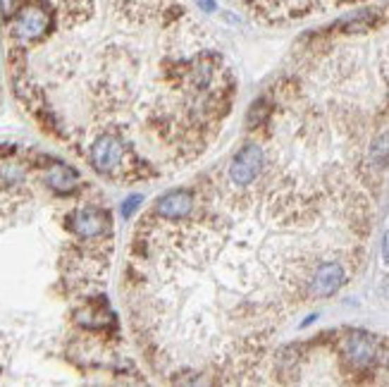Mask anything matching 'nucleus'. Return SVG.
<instances>
[{
  "instance_id": "nucleus-1",
  "label": "nucleus",
  "mask_w": 389,
  "mask_h": 387,
  "mask_svg": "<svg viewBox=\"0 0 389 387\" xmlns=\"http://www.w3.org/2000/svg\"><path fill=\"white\" fill-rule=\"evenodd\" d=\"M50 29V15L39 5H27L17 12L15 22H12V34L15 39H20L24 43L29 41H39L41 36H46V31Z\"/></svg>"
},
{
  "instance_id": "nucleus-5",
  "label": "nucleus",
  "mask_w": 389,
  "mask_h": 387,
  "mask_svg": "<svg viewBox=\"0 0 389 387\" xmlns=\"http://www.w3.org/2000/svg\"><path fill=\"white\" fill-rule=\"evenodd\" d=\"M344 357L354 368H370L375 364V357H378V347H375V340L366 333H351L347 340H344Z\"/></svg>"
},
{
  "instance_id": "nucleus-4",
  "label": "nucleus",
  "mask_w": 389,
  "mask_h": 387,
  "mask_svg": "<svg viewBox=\"0 0 389 387\" xmlns=\"http://www.w3.org/2000/svg\"><path fill=\"white\" fill-rule=\"evenodd\" d=\"M124 160V146L117 136L112 134H103L93 141L91 146V163L98 172L103 174H112L115 170H120Z\"/></svg>"
},
{
  "instance_id": "nucleus-8",
  "label": "nucleus",
  "mask_w": 389,
  "mask_h": 387,
  "mask_svg": "<svg viewBox=\"0 0 389 387\" xmlns=\"http://www.w3.org/2000/svg\"><path fill=\"white\" fill-rule=\"evenodd\" d=\"M46 179L55 191H62V194L72 191L74 186H77V172H74L72 167L62 165V163H55L53 167H50Z\"/></svg>"
},
{
  "instance_id": "nucleus-2",
  "label": "nucleus",
  "mask_w": 389,
  "mask_h": 387,
  "mask_svg": "<svg viewBox=\"0 0 389 387\" xmlns=\"http://www.w3.org/2000/svg\"><path fill=\"white\" fill-rule=\"evenodd\" d=\"M70 230L81 239H96L110 227V213L96 206H84L70 213Z\"/></svg>"
},
{
  "instance_id": "nucleus-7",
  "label": "nucleus",
  "mask_w": 389,
  "mask_h": 387,
  "mask_svg": "<svg viewBox=\"0 0 389 387\" xmlns=\"http://www.w3.org/2000/svg\"><path fill=\"white\" fill-rule=\"evenodd\" d=\"M193 208V196L186 189H172L167 194H162L155 203V213L165 220H184Z\"/></svg>"
},
{
  "instance_id": "nucleus-14",
  "label": "nucleus",
  "mask_w": 389,
  "mask_h": 387,
  "mask_svg": "<svg viewBox=\"0 0 389 387\" xmlns=\"http://www.w3.org/2000/svg\"><path fill=\"white\" fill-rule=\"evenodd\" d=\"M198 5H201V8H203L205 12H213V10H215V3H213V0H198Z\"/></svg>"
},
{
  "instance_id": "nucleus-6",
  "label": "nucleus",
  "mask_w": 389,
  "mask_h": 387,
  "mask_svg": "<svg viewBox=\"0 0 389 387\" xmlns=\"http://www.w3.org/2000/svg\"><path fill=\"white\" fill-rule=\"evenodd\" d=\"M344 280H347V273H344L342 263H337V261L323 263L311 280V294L313 297H332L344 285Z\"/></svg>"
},
{
  "instance_id": "nucleus-10",
  "label": "nucleus",
  "mask_w": 389,
  "mask_h": 387,
  "mask_svg": "<svg viewBox=\"0 0 389 387\" xmlns=\"http://www.w3.org/2000/svg\"><path fill=\"white\" fill-rule=\"evenodd\" d=\"M268 112H270V108H268L265 101H256L253 108H251V112H249V127H258V124L268 117Z\"/></svg>"
},
{
  "instance_id": "nucleus-11",
  "label": "nucleus",
  "mask_w": 389,
  "mask_h": 387,
  "mask_svg": "<svg viewBox=\"0 0 389 387\" xmlns=\"http://www.w3.org/2000/svg\"><path fill=\"white\" fill-rule=\"evenodd\" d=\"M139 203H141V196H139V194L129 196L127 201L122 203V215H124V218H131V213H134V210L139 208Z\"/></svg>"
},
{
  "instance_id": "nucleus-3",
  "label": "nucleus",
  "mask_w": 389,
  "mask_h": 387,
  "mask_svg": "<svg viewBox=\"0 0 389 387\" xmlns=\"http://www.w3.org/2000/svg\"><path fill=\"white\" fill-rule=\"evenodd\" d=\"M263 170V151L256 143H246L237 151V155L229 163V179L239 186H246L253 182Z\"/></svg>"
},
{
  "instance_id": "nucleus-12",
  "label": "nucleus",
  "mask_w": 389,
  "mask_h": 387,
  "mask_svg": "<svg viewBox=\"0 0 389 387\" xmlns=\"http://www.w3.org/2000/svg\"><path fill=\"white\" fill-rule=\"evenodd\" d=\"M17 10V0H0V12L3 15H12Z\"/></svg>"
},
{
  "instance_id": "nucleus-13",
  "label": "nucleus",
  "mask_w": 389,
  "mask_h": 387,
  "mask_svg": "<svg viewBox=\"0 0 389 387\" xmlns=\"http://www.w3.org/2000/svg\"><path fill=\"white\" fill-rule=\"evenodd\" d=\"M382 256H385V261L389 263V230L385 232V237H382Z\"/></svg>"
},
{
  "instance_id": "nucleus-9",
  "label": "nucleus",
  "mask_w": 389,
  "mask_h": 387,
  "mask_svg": "<svg viewBox=\"0 0 389 387\" xmlns=\"http://www.w3.org/2000/svg\"><path fill=\"white\" fill-rule=\"evenodd\" d=\"M370 158H373L375 165H387L389 163V132H382L378 139L373 141Z\"/></svg>"
}]
</instances>
